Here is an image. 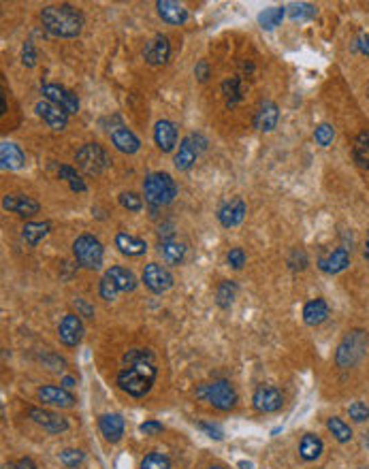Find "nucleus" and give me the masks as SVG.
<instances>
[{
  "label": "nucleus",
  "mask_w": 369,
  "mask_h": 469,
  "mask_svg": "<svg viewBox=\"0 0 369 469\" xmlns=\"http://www.w3.org/2000/svg\"><path fill=\"white\" fill-rule=\"evenodd\" d=\"M158 378V361L150 348H131L122 356L115 384L133 399H143L150 394Z\"/></svg>",
  "instance_id": "nucleus-1"
},
{
  "label": "nucleus",
  "mask_w": 369,
  "mask_h": 469,
  "mask_svg": "<svg viewBox=\"0 0 369 469\" xmlns=\"http://www.w3.org/2000/svg\"><path fill=\"white\" fill-rule=\"evenodd\" d=\"M43 28L56 39H77L84 32L86 17L84 13L68 3L47 5L41 9Z\"/></svg>",
  "instance_id": "nucleus-2"
},
{
  "label": "nucleus",
  "mask_w": 369,
  "mask_h": 469,
  "mask_svg": "<svg viewBox=\"0 0 369 469\" xmlns=\"http://www.w3.org/2000/svg\"><path fill=\"white\" fill-rule=\"evenodd\" d=\"M194 394H196V399H201L203 403L211 405L218 412H231L239 401V394H237L235 386L225 378L199 384L194 390Z\"/></svg>",
  "instance_id": "nucleus-3"
},
{
  "label": "nucleus",
  "mask_w": 369,
  "mask_h": 469,
  "mask_svg": "<svg viewBox=\"0 0 369 469\" xmlns=\"http://www.w3.org/2000/svg\"><path fill=\"white\" fill-rule=\"evenodd\" d=\"M143 196L150 207H167L176 201L178 184L164 171H154L143 180Z\"/></svg>",
  "instance_id": "nucleus-4"
},
{
  "label": "nucleus",
  "mask_w": 369,
  "mask_h": 469,
  "mask_svg": "<svg viewBox=\"0 0 369 469\" xmlns=\"http://www.w3.org/2000/svg\"><path fill=\"white\" fill-rule=\"evenodd\" d=\"M369 350V335L363 329H352L343 335L335 350V365L339 369H350L357 367Z\"/></svg>",
  "instance_id": "nucleus-5"
},
{
  "label": "nucleus",
  "mask_w": 369,
  "mask_h": 469,
  "mask_svg": "<svg viewBox=\"0 0 369 469\" xmlns=\"http://www.w3.org/2000/svg\"><path fill=\"white\" fill-rule=\"evenodd\" d=\"M73 256H75L77 265L90 271H98L105 260V248L98 237L84 233L75 241H73Z\"/></svg>",
  "instance_id": "nucleus-6"
},
{
  "label": "nucleus",
  "mask_w": 369,
  "mask_h": 469,
  "mask_svg": "<svg viewBox=\"0 0 369 469\" xmlns=\"http://www.w3.org/2000/svg\"><path fill=\"white\" fill-rule=\"evenodd\" d=\"M75 162L88 178H96L111 166V156L101 143H86L75 152Z\"/></svg>",
  "instance_id": "nucleus-7"
},
{
  "label": "nucleus",
  "mask_w": 369,
  "mask_h": 469,
  "mask_svg": "<svg viewBox=\"0 0 369 469\" xmlns=\"http://www.w3.org/2000/svg\"><path fill=\"white\" fill-rule=\"evenodd\" d=\"M207 137L201 133H190L180 141V147L173 156V166L178 171H190L194 166V162L199 160V156L207 150Z\"/></svg>",
  "instance_id": "nucleus-8"
},
{
  "label": "nucleus",
  "mask_w": 369,
  "mask_h": 469,
  "mask_svg": "<svg viewBox=\"0 0 369 469\" xmlns=\"http://www.w3.org/2000/svg\"><path fill=\"white\" fill-rule=\"evenodd\" d=\"M41 94H43V101H49L52 105L60 107L68 115H75L82 109L79 96L73 90L60 86V84H43L41 86Z\"/></svg>",
  "instance_id": "nucleus-9"
},
{
  "label": "nucleus",
  "mask_w": 369,
  "mask_h": 469,
  "mask_svg": "<svg viewBox=\"0 0 369 469\" xmlns=\"http://www.w3.org/2000/svg\"><path fill=\"white\" fill-rule=\"evenodd\" d=\"M141 282L145 284V288L154 292V294H164L169 292L171 288H173L176 284V278L173 274L160 262H147L143 274H141Z\"/></svg>",
  "instance_id": "nucleus-10"
},
{
  "label": "nucleus",
  "mask_w": 369,
  "mask_h": 469,
  "mask_svg": "<svg viewBox=\"0 0 369 469\" xmlns=\"http://www.w3.org/2000/svg\"><path fill=\"white\" fill-rule=\"evenodd\" d=\"M28 418L45 433H52V435H60L70 429V423L66 416H62L54 410H47V408H28Z\"/></svg>",
  "instance_id": "nucleus-11"
},
{
  "label": "nucleus",
  "mask_w": 369,
  "mask_h": 469,
  "mask_svg": "<svg viewBox=\"0 0 369 469\" xmlns=\"http://www.w3.org/2000/svg\"><path fill=\"white\" fill-rule=\"evenodd\" d=\"M37 399L43 403V405H49V408H60V410H68L77 403V397L73 394L68 388L64 386H56V384H45V386H39L37 390Z\"/></svg>",
  "instance_id": "nucleus-12"
},
{
  "label": "nucleus",
  "mask_w": 369,
  "mask_h": 469,
  "mask_svg": "<svg viewBox=\"0 0 369 469\" xmlns=\"http://www.w3.org/2000/svg\"><path fill=\"white\" fill-rule=\"evenodd\" d=\"M252 405L261 414H276L284 408V394L276 386L263 384L252 394Z\"/></svg>",
  "instance_id": "nucleus-13"
},
{
  "label": "nucleus",
  "mask_w": 369,
  "mask_h": 469,
  "mask_svg": "<svg viewBox=\"0 0 369 469\" xmlns=\"http://www.w3.org/2000/svg\"><path fill=\"white\" fill-rule=\"evenodd\" d=\"M84 320L77 314H66L58 325V339L66 348H77L84 339Z\"/></svg>",
  "instance_id": "nucleus-14"
},
{
  "label": "nucleus",
  "mask_w": 369,
  "mask_h": 469,
  "mask_svg": "<svg viewBox=\"0 0 369 469\" xmlns=\"http://www.w3.org/2000/svg\"><path fill=\"white\" fill-rule=\"evenodd\" d=\"M3 209L9 213H17L21 218H32L41 211V203L28 194L11 192L3 196Z\"/></svg>",
  "instance_id": "nucleus-15"
},
{
  "label": "nucleus",
  "mask_w": 369,
  "mask_h": 469,
  "mask_svg": "<svg viewBox=\"0 0 369 469\" xmlns=\"http://www.w3.org/2000/svg\"><path fill=\"white\" fill-rule=\"evenodd\" d=\"M245 213H248V205H245L243 199L235 196V199H231V201L220 205V209H218V222L225 229H235V227H239L241 222L245 220Z\"/></svg>",
  "instance_id": "nucleus-16"
},
{
  "label": "nucleus",
  "mask_w": 369,
  "mask_h": 469,
  "mask_svg": "<svg viewBox=\"0 0 369 469\" xmlns=\"http://www.w3.org/2000/svg\"><path fill=\"white\" fill-rule=\"evenodd\" d=\"M124 416L117 412H109V414H101L98 416V431L105 437V441L109 443H117L122 437H124Z\"/></svg>",
  "instance_id": "nucleus-17"
},
{
  "label": "nucleus",
  "mask_w": 369,
  "mask_h": 469,
  "mask_svg": "<svg viewBox=\"0 0 369 469\" xmlns=\"http://www.w3.org/2000/svg\"><path fill=\"white\" fill-rule=\"evenodd\" d=\"M171 58V43L169 37L156 35L143 49V60L150 66H164Z\"/></svg>",
  "instance_id": "nucleus-18"
},
{
  "label": "nucleus",
  "mask_w": 369,
  "mask_h": 469,
  "mask_svg": "<svg viewBox=\"0 0 369 469\" xmlns=\"http://www.w3.org/2000/svg\"><path fill=\"white\" fill-rule=\"evenodd\" d=\"M348 267H350V252L346 248H335L318 258V269H321L325 276H337Z\"/></svg>",
  "instance_id": "nucleus-19"
},
{
  "label": "nucleus",
  "mask_w": 369,
  "mask_h": 469,
  "mask_svg": "<svg viewBox=\"0 0 369 469\" xmlns=\"http://www.w3.org/2000/svg\"><path fill=\"white\" fill-rule=\"evenodd\" d=\"M280 122V107L274 101H263L254 113V128L258 133H274Z\"/></svg>",
  "instance_id": "nucleus-20"
},
{
  "label": "nucleus",
  "mask_w": 369,
  "mask_h": 469,
  "mask_svg": "<svg viewBox=\"0 0 369 469\" xmlns=\"http://www.w3.org/2000/svg\"><path fill=\"white\" fill-rule=\"evenodd\" d=\"M154 143L162 154H171L178 147V126L171 119H158L154 126Z\"/></svg>",
  "instance_id": "nucleus-21"
},
{
  "label": "nucleus",
  "mask_w": 369,
  "mask_h": 469,
  "mask_svg": "<svg viewBox=\"0 0 369 469\" xmlns=\"http://www.w3.org/2000/svg\"><path fill=\"white\" fill-rule=\"evenodd\" d=\"M109 139H111V143H113L115 150L122 152V154L133 156V154H137V152L141 150V139H139L131 128H126L124 124L115 126V128L109 133Z\"/></svg>",
  "instance_id": "nucleus-22"
},
{
  "label": "nucleus",
  "mask_w": 369,
  "mask_h": 469,
  "mask_svg": "<svg viewBox=\"0 0 369 469\" xmlns=\"http://www.w3.org/2000/svg\"><path fill=\"white\" fill-rule=\"evenodd\" d=\"M35 111H37V115L45 122V124H47L49 128H52V131H56V133L64 131L66 124H68V113H64L60 107L52 105L49 101H39V103L35 105Z\"/></svg>",
  "instance_id": "nucleus-23"
},
{
  "label": "nucleus",
  "mask_w": 369,
  "mask_h": 469,
  "mask_svg": "<svg viewBox=\"0 0 369 469\" xmlns=\"http://www.w3.org/2000/svg\"><path fill=\"white\" fill-rule=\"evenodd\" d=\"M113 243H115L117 252L129 256V258H139L147 252V241L137 237V235H131L126 231H117Z\"/></svg>",
  "instance_id": "nucleus-24"
},
{
  "label": "nucleus",
  "mask_w": 369,
  "mask_h": 469,
  "mask_svg": "<svg viewBox=\"0 0 369 469\" xmlns=\"http://www.w3.org/2000/svg\"><path fill=\"white\" fill-rule=\"evenodd\" d=\"M156 11L169 26H184L188 21V9L182 3H176V0H158Z\"/></svg>",
  "instance_id": "nucleus-25"
},
{
  "label": "nucleus",
  "mask_w": 369,
  "mask_h": 469,
  "mask_svg": "<svg viewBox=\"0 0 369 469\" xmlns=\"http://www.w3.org/2000/svg\"><path fill=\"white\" fill-rule=\"evenodd\" d=\"M0 164L5 171H19L26 166V154L13 141H3L0 145Z\"/></svg>",
  "instance_id": "nucleus-26"
},
{
  "label": "nucleus",
  "mask_w": 369,
  "mask_h": 469,
  "mask_svg": "<svg viewBox=\"0 0 369 469\" xmlns=\"http://www.w3.org/2000/svg\"><path fill=\"white\" fill-rule=\"evenodd\" d=\"M158 252H160V256H162V260L167 262V265H171V267H180V265H184V260H186V252H188V248H186V243H182V241H178V239H162L160 243H158Z\"/></svg>",
  "instance_id": "nucleus-27"
},
{
  "label": "nucleus",
  "mask_w": 369,
  "mask_h": 469,
  "mask_svg": "<svg viewBox=\"0 0 369 469\" xmlns=\"http://www.w3.org/2000/svg\"><path fill=\"white\" fill-rule=\"evenodd\" d=\"M105 276L120 288V292H135L139 282H137V276L133 274L131 269L122 267V265H113L105 271Z\"/></svg>",
  "instance_id": "nucleus-28"
},
{
  "label": "nucleus",
  "mask_w": 369,
  "mask_h": 469,
  "mask_svg": "<svg viewBox=\"0 0 369 469\" xmlns=\"http://www.w3.org/2000/svg\"><path fill=\"white\" fill-rule=\"evenodd\" d=\"M329 318V303L321 297H316L303 305V323L308 327H321Z\"/></svg>",
  "instance_id": "nucleus-29"
},
{
  "label": "nucleus",
  "mask_w": 369,
  "mask_h": 469,
  "mask_svg": "<svg viewBox=\"0 0 369 469\" xmlns=\"http://www.w3.org/2000/svg\"><path fill=\"white\" fill-rule=\"evenodd\" d=\"M220 92H223V98H225L227 109L237 107V105L243 101V96H245L243 79H241V77H229V79H225L223 86H220Z\"/></svg>",
  "instance_id": "nucleus-30"
},
{
  "label": "nucleus",
  "mask_w": 369,
  "mask_h": 469,
  "mask_svg": "<svg viewBox=\"0 0 369 469\" xmlns=\"http://www.w3.org/2000/svg\"><path fill=\"white\" fill-rule=\"evenodd\" d=\"M323 450H325L323 439L318 437V435H314V433H305V435L301 437V441H299V457H301L305 463H312V461H316V459H321Z\"/></svg>",
  "instance_id": "nucleus-31"
},
{
  "label": "nucleus",
  "mask_w": 369,
  "mask_h": 469,
  "mask_svg": "<svg viewBox=\"0 0 369 469\" xmlns=\"http://www.w3.org/2000/svg\"><path fill=\"white\" fill-rule=\"evenodd\" d=\"M49 231H52V222H26L21 229V239L26 241L30 248H37L49 235Z\"/></svg>",
  "instance_id": "nucleus-32"
},
{
  "label": "nucleus",
  "mask_w": 369,
  "mask_h": 469,
  "mask_svg": "<svg viewBox=\"0 0 369 469\" xmlns=\"http://www.w3.org/2000/svg\"><path fill=\"white\" fill-rule=\"evenodd\" d=\"M237 297V282L233 280H223L216 286V305L220 309H231Z\"/></svg>",
  "instance_id": "nucleus-33"
},
{
  "label": "nucleus",
  "mask_w": 369,
  "mask_h": 469,
  "mask_svg": "<svg viewBox=\"0 0 369 469\" xmlns=\"http://www.w3.org/2000/svg\"><path fill=\"white\" fill-rule=\"evenodd\" d=\"M284 15H286V7H267V9H263L256 15V21H258V26L263 30L272 32V30H276L280 23H282Z\"/></svg>",
  "instance_id": "nucleus-34"
},
{
  "label": "nucleus",
  "mask_w": 369,
  "mask_h": 469,
  "mask_svg": "<svg viewBox=\"0 0 369 469\" xmlns=\"http://www.w3.org/2000/svg\"><path fill=\"white\" fill-rule=\"evenodd\" d=\"M58 178H60L62 182L68 184L70 192H86V190H88L86 180L79 175L77 169H75V166H70V164H60V166H58Z\"/></svg>",
  "instance_id": "nucleus-35"
},
{
  "label": "nucleus",
  "mask_w": 369,
  "mask_h": 469,
  "mask_svg": "<svg viewBox=\"0 0 369 469\" xmlns=\"http://www.w3.org/2000/svg\"><path fill=\"white\" fill-rule=\"evenodd\" d=\"M352 156L361 169H369V131H363L354 137Z\"/></svg>",
  "instance_id": "nucleus-36"
},
{
  "label": "nucleus",
  "mask_w": 369,
  "mask_h": 469,
  "mask_svg": "<svg viewBox=\"0 0 369 469\" xmlns=\"http://www.w3.org/2000/svg\"><path fill=\"white\" fill-rule=\"evenodd\" d=\"M327 429L329 433L339 441V443H348L352 439V429L346 421H341L339 416H331L327 421Z\"/></svg>",
  "instance_id": "nucleus-37"
},
{
  "label": "nucleus",
  "mask_w": 369,
  "mask_h": 469,
  "mask_svg": "<svg viewBox=\"0 0 369 469\" xmlns=\"http://www.w3.org/2000/svg\"><path fill=\"white\" fill-rule=\"evenodd\" d=\"M288 15L292 21H310L318 15V7L312 3H294L288 7Z\"/></svg>",
  "instance_id": "nucleus-38"
},
{
  "label": "nucleus",
  "mask_w": 369,
  "mask_h": 469,
  "mask_svg": "<svg viewBox=\"0 0 369 469\" xmlns=\"http://www.w3.org/2000/svg\"><path fill=\"white\" fill-rule=\"evenodd\" d=\"M139 469H171V459L164 454V452H147L141 463H139Z\"/></svg>",
  "instance_id": "nucleus-39"
},
{
  "label": "nucleus",
  "mask_w": 369,
  "mask_h": 469,
  "mask_svg": "<svg viewBox=\"0 0 369 469\" xmlns=\"http://www.w3.org/2000/svg\"><path fill=\"white\" fill-rule=\"evenodd\" d=\"M58 459H60V463H62L64 467H68V469H77V467L86 461V454H84V450H79V448H64V450L58 454Z\"/></svg>",
  "instance_id": "nucleus-40"
},
{
  "label": "nucleus",
  "mask_w": 369,
  "mask_h": 469,
  "mask_svg": "<svg viewBox=\"0 0 369 469\" xmlns=\"http://www.w3.org/2000/svg\"><path fill=\"white\" fill-rule=\"evenodd\" d=\"M286 265H288L290 271H305L308 265H310V258H308L303 248H292L288 258H286Z\"/></svg>",
  "instance_id": "nucleus-41"
},
{
  "label": "nucleus",
  "mask_w": 369,
  "mask_h": 469,
  "mask_svg": "<svg viewBox=\"0 0 369 469\" xmlns=\"http://www.w3.org/2000/svg\"><path fill=\"white\" fill-rule=\"evenodd\" d=\"M117 203H120L122 207H124V209L137 213V211L143 209V196H139L137 192H120Z\"/></svg>",
  "instance_id": "nucleus-42"
},
{
  "label": "nucleus",
  "mask_w": 369,
  "mask_h": 469,
  "mask_svg": "<svg viewBox=\"0 0 369 469\" xmlns=\"http://www.w3.org/2000/svg\"><path fill=\"white\" fill-rule=\"evenodd\" d=\"M98 294H101V299H103V301L113 303V301L117 299V294H120V288H117L107 276H103L101 282H98Z\"/></svg>",
  "instance_id": "nucleus-43"
},
{
  "label": "nucleus",
  "mask_w": 369,
  "mask_h": 469,
  "mask_svg": "<svg viewBox=\"0 0 369 469\" xmlns=\"http://www.w3.org/2000/svg\"><path fill=\"white\" fill-rule=\"evenodd\" d=\"M41 363H43L45 369H49V372H56V374L64 372V367H66V361L62 356H58L56 352H43Z\"/></svg>",
  "instance_id": "nucleus-44"
},
{
  "label": "nucleus",
  "mask_w": 369,
  "mask_h": 469,
  "mask_svg": "<svg viewBox=\"0 0 369 469\" xmlns=\"http://www.w3.org/2000/svg\"><path fill=\"white\" fill-rule=\"evenodd\" d=\"M39 62V54H37V47L32 41H26L21 45V64L26 68H35Z\"/></svg>",
  "instance_id": "nucleus-45"
},
{
  "label": "nucleus",
  "mask_w": 369,
  "mask_h": 469,
  "mask_svg": "<svg viewBox=\"0 0 369 469\" xmlns=\"http://www.w3.org/2000/svg\"><path fill=\"white\" fill-rule=\"evenodd\" d=\"M314 139H316V143L321 145V147H329V145L333 143V139H335L333 126H331V124H321V126H316Z\"/></svg>",
  "instance_id": "nucleus-46"
},
{
  "label": "nucleus",
  "mask_w": 369,
  "mask_h": 469,
  "mask_svg": "<svg viewBox=\"0 0 369 469\" xmlns=\"http://www.w3.org/2000/svg\"><path fill=\"white\" fill-rule=\"evenodd\" d=\"M245 260H248V256H245L243 248H231L229 254H227V262H229V267L235 269V271H241L243 265H245Z\"/></svg>",
  "instance_id": "nucleus-47"
},
{
  "label": "nucleus",
  "mask_w": 369,
  "mask_h": 469,
  "mask_svg": "<svg viewBox=\"0 0 369 469\" xmlns=\"http://www.w3.org/2000/svg\"><path fill=\"white\" fill-rule=\"evenodd\" d=\"M348 416L352 418L354 423H365L369 418V408L363 401H354L348 405Z\"/></svg>",
  "instance_id": "nucleus-48"
},
{
  "label": "nucleus",
  "mask_w": 369,
  "mask_h": 469,
  "mask_svg": "<svg viewBox=\"0 0 369 469\" xmlns=\"http://www.w3.org/2000/svg\"><path fill=\"white\" fill-rule=\"evenodd\" d=\"M196 429L203 431L209 439H216V441H223V439H225V431L220 429L218 425H211V423H196Z\"/></svg>",
  "instance_id": "nucleus-49"
},
{
  "label": "nucleus",
  "mask_w": 369,
  "mask_h": 469,
  "mask_svg": "<svg viewBox=\"0 0 369 469\" xmlns=\"http://www.w3.org/2000/svg\"><path fill=\"white\" fill-rule=\"evenodd\" d=\"M194 77L199 79L201 84H205L209 77H211V68H209V62L207 60H199L194 66Z\"/></svg>",
  "instance_id": "nucleus-50"
},
{
  "label": "nucleus",
  "mask_w": 369,
  "mask_h": 469,
  "mask_svg": "<svg viewBox=\"0 0 369 469\" xmlns=\"http://www.w3.org/2000/svg\"><path fill=\"white\" fill-rule=\"evenodd\" d=\"M162 431H164V425L158 421H145L139 425V433H143V435H158Z\"/></svg>",
  "instance_id": "nucleus-51"
},
{
  "label": "nucleus",
  "mask_w": 369,
  "mask_h": 469,
  "mask_svg": "<svg viewBox=\"0 0 369 469\" xmlns=\"http://www.w3.org/2000/svg\"><path fill=\"white\" fill-rule=\"evenodd\" d=\"M73 305L77 307V316H84V318H94V307H92L88 301H84V299H75V301H73Z\"/></svg>",
  "instance_id": "nucleus-52"
},
{
  "label": "nucleus",
  "mask_w": 369,
  "mask_h": 469,
  "mask_svg": "<svg viewBox=\"0 0 369 469\" xmlns=\"http://www.w3.org/2000/svg\"><path fill=\"white\" fill-rule=\"evenodd\" d=\"M354 49H357V52H361L363 56H367V58H369V32H363V35H359V37H357V41H354Z\"/></svg>",
  "instance_id": "nucleus-53"
},
{
  "label": "nucleus",
  "mask_w": 369,
  "mask_h": 469,
  "mask_svg": "<svg viewBox=\"0 0 369 469\" xmlns=\"http://www.w3.org/2000/svg\"><path fill=\"white\" fill-rule=\"evenodd\" d=\"M17 467H19V469H39L37 463H35L30 457H21V459H17Z\"/></svg>",
  "instance_id": "nucleus-54"
},
{
  "label": "nucleus",
  "mask_w": 369,
  "mask_h": 469,
  "mask_svg": "<svg viewBox=\"0 0 369 469\" xmlns=\"http://www.w3.org/2000/svg\"><path fill=\"white\" fill-rule=\"evenodd\" d=\"M60 384H62L64 388L70 390V388H75V386H77V380H75V378H70V376H64V378L60 380Z\"/></svg>",
  "instance_id": "nucleus-55"
},
{
  "label": "nucleus",
  "mask_w": 369,
  "mask_h": 469,
  "mask_svg": "<svg viewBox=\"0 0 369 469\" xmlns=\"http://www.w3.org/2000/svg\"><path fill=\"white\" fill-rule=\"evenodd\" d=\"M237 467L239 469H254V463H250V461H239Z\"/></svg>",
  "instance_id": "nucleus-56"
},
{
  "label": "nucleus",
  "mask_w": 369,
  "mask_h": 469,
  "mask_svg": "<svg viewBox=\"0 0 369 469\" xmlns=\"http://www.w3.org/2000/svg\"><path fill=\"white\" fill-rule=\"evenodd\" d=\"M363 256H365V260H367V265H369V233H367V241H365V250H363Z\"/></svg>",
  "instance_id": "nucleus-57"
},
{
  "label": "nucleus",
  "mask_w": 369,
  "mask_h": 469,
  "mask_svg": "<svg viewBox=\"0 0 369 469\" xmlns=\"http://www.w3.org/2000/svg\"><path fill=\"white\" fill-rule=\"evenodd\" d=\"M3 469H19V467H17V461H9L3 465Z\"/></svg>",
  "instance_id": "nucleus-58"
},
{
  "label": "nucleus",
  "mask_w": 369,
  "mask_h": 469,
  "mask_svg": "<svg viewBox=\"0 0 369 469\" xmlns=\"http://www.w3.org/2000/svg\"><path fill=\"white\" fill-rule=\"evenodd\" d=\"M207 469H227L225 465H211V467H207Z\"/></svg>",
  "instance_id": "nucleus-59"
},
{
  "label": "nucleus",
  "mask_w": 369,
  "mask_h": 469,
  "mask_svg": "<svg viewBox=\"0 0 369 469\" xmlns=\"http://www.w3.org/2000/svg\"><path fill=\"white\" fill-rule=\"evenodd\" d=\"M365 446H369V437L365 435Z\"/></svg>",
  "instance_id": "nucleus-60"
}]
</instances>
